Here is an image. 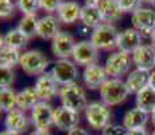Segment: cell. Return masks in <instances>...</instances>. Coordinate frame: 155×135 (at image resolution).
Returning a JSON list of instances; mask_svg holds the SVG:
<instances>
[{
	"label": "cell",
	"mask_w": 155,
	"mask_h": 135,
	"mask_svg": "<svg viewBox=\"0 0 155 135\" xmlns=\"http://www.w3.org/2000/svg\"><path fill=\"white\" fill-rule=\"evenodd\" d=\"M82 77H84L85 85L89 89H97V88H101L104 85V83L108 80L107 79L108 73H107L105 68L100 66L97 64H93V65H89V66H85Z\"/></svg>",
	"instance_id": "obj_15"
},
{
	"label": "cell",
	"mask_w": 155,
	"mask_h": 135,
	"mask_svg": "<svg viewBox=\"0 0 155 135\" xmlns=\"http://www.w3.org/2000/svg\"><path fill=\"white\" fill-rule=\"evenodd\" d=\"M147 120H148V113L144 112L140 108L135 107L126 112V115L123 118V126L128 131L136 130V128H144Z\"/></svg>",
	"instance_id": "obj_20"
},
{
	"label": "cell",
	"mask_w": 155,
	"mask_h": 135,
	"mask_svg": "<svg viewBox=\"0 0 155 135\" xmlns=\"http://www.w3.org/2000/svg\"><path fill=\"white\" fill-rule=\"evenodd\" d=\"M14 2L12 0H0V16L2 19H7L14 12Z\"/></svg>",
	"instance_id": "obj_33"
},
{
	"label": "cell",
	"mask_w": 155,
	"mask_h": 135,
	"mask_svg": "<svg viewBox=\"0 0 155 135\" xmlns=\"http://www.w3.org/2000/svg\"><path fill=\"white\" fill-rule=\"evenodd\" d=\"M38 103H39V97L35 88L32 86H28L18 93V108H20L22 111L32 110Z\"/></svg>",
	"instance_id": "obj_24"
},
{
	"label": "cell",
	"mask_w": 155,
	"mask_h": 135,
	"mask_svg": "<svg viewBox=\"0 0 155 135\" xmlns=\"http://www.w3.org/2000/svg\"><path fill=\"white\" fill-rule=\"evenodd\" d=\"M153 135H155V130H154V133H153Z\"/></svg>",
	"instance_id": "obj_45"
},
{
	"label": "cell",
	"mask_w": 155,
	"mask_h": 135,
	"mask_svg": "<svg viewBox=\"0 0 155 135\" xmlns=\"http://www.w3.org/2000/svg\"><path fill=\"white\" fill-rule=\"evenodd\" d=\"M76 45L73 35L66 31H59L51 42V52L59 59H69L73 56Z\"/></svg>",
	"instance_id": "obj_9"
},
{
	"label": "cell",
	"mask_w": 155,
	"mask_h": 135,
	"mask_svg": "<svg viewBox=\"0 0 155 135\" xmlns=\"http://www.w3.org/2000/svg\"><path fill=\"white\" fill-rule=\"evenodd\" d=\"M81 20L85 27H91V29H96L103 22V15H101L99 7L94 5H84L81 8Z\"/></svg>",
	"instance_id": "obj_23"
},
{
	"label": "cell",
	"mask_w": 155,
	"mask_h": 135,
	"mask_svg": "<svg viewBox=\"0 0 155 135\" xmlns=\"http://www.w3.org/2000/svg\"><path fill=\"white\" fill-rule=\"evenodd\" d=\"M128 130L124 126H119V124H111L103 130V135H127Z\"/></svg>",
	"instance_id": "obj_35"
},
{
	"label": "cell",
	"mask_w": 155,
	"mask_h": 135,
	"mask_svg": "<svg viewBox=\"0 0 155 135\" xmlns=\"http://www.w3.org/2000/svg\"><path fill=\"white\" fill-rule=\"evenodd\" d=\"M0 84H2V88H10L15 81V73L12 69L10 68H2L0 70Z\"/></svg>",
	"instance_id": "obj_31"
},
{
	"label": "cell",
	"mask_w": 155,
	"mask_h": 135,
	"mask_svg": "<svg viewBox=\"0 0 155 135\" xmlns=\"http://www.w3.org/2000/svg\"><path fill=\"white\" fill-rule=\"evenodd\" d=\"M5 128L10 131H15V133H23L27 128L28 119L26 116L25 111H22L20 108H14L10 112H7L4 120Z\"/></svg>",
	"instance_id": "obj_18"
},
{
	"label": "cell",
	"mask_w": 155,
	"mask_h": 135,
	"mask_svg": "<svg viewBox=\"0 0 155 135\" xmlns=\"http://www.w3.org/2000/svg\"><path fill=\"white\" fill-rule=\"evenodd\" d=\"M85 118L88 124L94 130H105L108 126H111L112 112L108 106L104 103H94L88 104L85 110Z\"/></svg>",
	"instance_id": "obj_3"
},
{
	"label": "cell",
	"mask_w": 155,
	"mask_h": 135,
	"mask_svg": "<svg viewBox=\"0 0 155 135\" xmlns=\"http://www.w3.org/2000/svg\"><path fill=\"white\" fill-rule=\"evenodd\" d=\"M136 107L147 113L153 112L155 110V89L148 85L143 91L139 92L136 95Z\"/></svg>",
	"instance_id": "obj_25"
},
{
	"label": "cell",
	"mask_w": 155,
	"mask_h": 135,
	"mask_svg": "<svg viewBox=\"0 0 155 135\" xmlns=\"http://www.w3.org/2000/svg\"><path fill=\"white\" fill-rule=\"evenodd\" d=\"M30 135H51L49 131H41V130H35L34 133H31Z\"/></svg>",
	"instance_id": "obj_40"
},
{
	"label": "cell",
	"mask_w": 155,
	"mask_h": 135,
	"mask_svg": "<svg viewBox=\"0 0 155 135\" xmlns=\"http://www.w3.org/2000/svg\"><path fill=\"white\" fill-rule=\"evenodd\" d=\"M68 135H89V133L85 130V128L76 127V128H73L71 131H69V133H68Z\"/></svg>",
	"instance_id": "obj_36"
},
{
	"label": "cell",
	"mask_w": 155,
	"mask_h": 135,
	"mask_svg": "<svg viewBox=\"0 0 155 135\" xmlns=\"http://www.w3.org/2000/svg\"><path fill=\"white\" fill-rule=\"evenodd\" d=\"M81 5L76 2H62L57 11L58 19L65 25H71L81 19Z\"/></svg>",
	"instance_id": "obj_19"
},
{
	"label": "cell",
	"mask_w": 155,
	"mask_h": 135,
	"mask_svg": "<svg viewBox=\"0 0 155 135\" xmlns=\"http://www.w3.org/2000/svg\"><path fill=\"white\" fill-rule=\"evenodd\" d=\"M58 20L57 18L47 15L39 19V25H38V37L42 39H54L58 34Z\"/></svg>",
	"instance_id": "obj_21"
},
{
	"label": "cell",
	"mask_w": 155,
	"mask_h": 135,
	"mask_svg": "<svg viewBox=\"0 0 155 135\" xmlns=\"http://www.w3.org/2000/svg\"><path fill=\"white\" fill-rule=\"evenodd\" d=\"M27 41L28 38L23 32H20L18 29H14V30H10L5 34L4 38H2V46H8V47L19 50L27 45Z\"/></svg>",
	"instance_id": "obj_27"
},
{
	"label": "cell",
	"mask_w": 155,
	"mask_h": 135,
	"mask_svg": "<svg viewBox=\"0 0 155 135\" xmlns=\"http://www.w3.org/2000/svg\"><path fill=\"white\" fill-rule=\"evenodd\" d=\"M151 122H153V124H154V127H155V110L151 112Z\"/></svg>",
	"instance_id": "obj_43"
},
{
	"label": "cell",
	"mask_w": 155,
	"mask_h": 135,
	"mask_svg": "<svg viewBox=\"0 0 155 135\" xmlns=\"http://www.w3.org/2000/svg\"><path fill=\"white\" fill-rule=\"evenodd\" d=\"M18 7L25 15L37 14L39 8V0H18Z\"/></svg>",
	"instance_id": "obj_30"
},
{
	"label": "cell",
	"mask_w": 155,
	"mask_h": 135,
	"mask_svg": "<svg viewBox=\"0 0 155 135\" xmlns=\"http://www.w3.org/2000/svg\"><path fill=\"white\" fill-rule=\"evenodd\" d=\"M142 46V35L135 29H126L119 34L117 49L120 52L132 54L138 47Z\"/></svg>",
	"instance_id": "obj_16"
},
{
	"label": "cell",
	"mask_w": 155,
	"mask_h": 135,
	"mask_svg": "<svg viewBox=\"0 0 155 135\" xmlns=\"http://www.w3.org/2000/svg\"><path fill=\"white\" fill-rule=\"evenodd\" d=\"M142 2H143V3H154L155 0H142Z\"/></svg>",
	"instance_id": "obj_44"
},
{
	"label": "cell",
	"mask_w": 155,
	"mask_h": 135,
	"mask_svg": "<svg viewBox=\"0 0 155 135\" xmlns=\"http://www.w3.org/2000/svg\"><path fill=\"white\" fill-rule=\"evenodd\" d=\"M59 97H61L62 106L77 113L86 110V107H88L84 89L77 83H70L62 86L59 91Z\"/></svg>",
	"instance_id": "obj_1"
},
{
	"label": "cell",
	"mask_w": 155,
	"mask_h": 135,
	"mask_svg": "<svg viewBox=\"0 0 155 135\" xmlns=\"http://www.w3.org/2000/svg\"><path fill=\"white\" fill-rule=\"evenodd\" d=\"M0 106H2V111L10 112L11 110L15 108V106H18V95L10 88H2V92H0Z\"/></svg>",
	"instance_id": "obj_29"
},
{
	"label": "cell",
	"mask_w": 155,
	"mask_h": 135,
	"mask_svg": "<svg viewBox=\"0 0 155 135\" xmlns=\"http://www.w3.org/2000/svg\"><path fill=\"white\" fill-rule=\"evenodd\" d=\"M38 25H39V18L37 14L25 15L18 25V30L30 39V38H34L35 35H38Z\"/></svg>",
	"instance_id": "obj_26"
},
{
	"label": "cell",
	"mask_w": 155,
	"mask_h": 135,
	"mask_svg": "<svg viewBox=\"0 0 155 135\" xmlns=\"http://www.w3.org/2000/svg\"><path fill=\"white\" fill-rule=\"evenodd\" d=\"M99 10L103 15V19L107 22H117L123 16V11H121L117 0H101Z\"/></svg>",
	"instance_id": "obj_22"
},
{
	"label": "cell",
	"mask_w": 155,
	"mask_h": 135,
	"mask_svg": "<svg viewBox=\"0 0 155 135\" xmlns=\"http://www.w3.org/2000/svg\"><path fill=\"white\" fill-rule=\"evenodd\" d=\"M20 53L19 50L12 49L8 46H2L0 50V64L2 68H10L12 69L16 64H20Z\"/></svg>",
	"instance_id": "obj_28"
},
{
	"label": "cell",
	"mask_w": 155,
	"mask_h": 135,
	"mask_svg": "<svg viewBox=\"0 0 155 135\" xmlns=\"http://www.w3.org/2000/svg\"><path fill=\"white\" fill-rule=\"evenodd\" d=\"M47 64H49V59L39 50H28L20 57V66L28 76L43 74L47 68Z\"/></svg>",
	"instance_id": "obj_5"
},
{
	"label": "cell",
	"mask_w": 155,
	"mask_h": 135,
	"mask_svg": "<svg viewBox=\"0 0 155 135\" xmlns=\"http://www.w3.org/2000/svg\"><path fill=\"white\" fill-rule=\"evenodd\" d=\"M35 91L38 93L41 101H50L57 95L58 89H57V81L54 80L51 73H43L38 77L37 83H35Z\"/></svg>",
	"instance_id": "obj_13"
},
{
	"label": "cell",
	"mask_w": 155,
	"mask_h": 135,
	"mask_svg": "<svg viewBox=\"0 0 155 135\" xmlns=\"http://www.w3.org/2000/svg\"><path fill=\"white\" fill-rule=\"evenodd\" d=\"M151 42H153V46L155 47V30L151 32Z\"/></svg>",
	"instance_id": "obj_42"
},
{
	"label": "cell",
	"mask_w": 155,
	"mask_h": 135,
	"mask_svg": "<svg viewBox=\"0 0 155 135\" xmlns=\"http://www.w3.org/2000/svg\"><path fill=\"white\" fill-rule=\"evenodd\" d=\"M0 135H20L19 133H15V131H10V130H5V131H3Z\"/></svg>",
	"instance_id": "obj_41"
},
{
	"label": "cell",
	"mask_w": 155,
	"mask_h": 135,
	"mask_svg": "<svg viewBox=\"0 0 155 135\" xmlns=\"http://www.w3.org/2000/svg\"><path fill=\"white\" fill-rule=\"evenodd\" d=\"M131 22L135 30L143 34H150L155 30V11L151 8H139L132 14Z\"/></svg>",
	"instance_id": "obj_11"
},
{
	"label": "cell",
	"mask_w": 155,
	"mask_h": 135,
	"mask_svg": "<svg viewBox=\"0 0 155 135\" xmlns=\"http://www.w3.org/2000/svg\"><path fill=\"white\" fill-rule=\"evenodd\" d=\"M100 3H101V0H85V5H94V7H99Z\"/></svg>",
	"instance_id": "obj_38"
},
{
	"label": "cell",
	"mask_w": 155,
	"mask_h": 135,
	"mask_svg": "<svg viewBox=\"0 0 155 135\" xmlns=\"http://www.w3.org/2000/svg\"><path fill=\"white\" fill-rule=\"evenodd\" d=\"M78 113L74 111L69 110V108L61 106L54 110V126L59 131H66L69 133L73 128L78 127Z\"/></svg>",
	"instance_id": "obj_12"
},
{
	"label": "cell",
	"mask_w": 155,
	"mask_h": 135,
	"mask_svg": "<svg viewBox=\"0 0 155 135\" xmlns=\"http://www.w3.org/2000/svg\"><path fill=\"white\" fill-rule=\"evenodd\" d=\"M132 62L136 69L150 72L155 68V47L148 45H142L132 53Z\"/></svg>",
	"instance_id": "obj_14"
},
{
	"label": "cell",
	"mask_w": 155,
	"mask_h": 135,
	"mask_svg": "<svg viewBox=\"0 0 155 135\" xmlns=\"http://www.w3.org/2000/svg\"><path fill=\"white\" fill-rule=\"evenodd\" d=\"M31 119L37 130L49 131L54 124V110L47 101H39L31 110Z\"/></svg>",
	"instance_id": "obj_7"
},
{
	"label": "cell",
	"mask_w": 155,
	"mask_h": 135,
	"mask_svg": "<svg viewBox=\"0 0 155 135\" xmlns=\"http://www.w3.org/2000/svg\"><path fill=\"white\" fill-rule=\"evenodd\" d=\"M119 34H120V32H119L111 23L100 25L92 32L91 42L99 50L100 49L101 50H111V49L117 47Z\"/></svg>",
	"instance_id": "obj_4"
},
{
	"label": "cell",
	"mask_w": 155,
	"mask_h": 135,
	"mask_svg": "<svg viewBox=\"0 0 155 135\" xmlns=\"http://www.w3.org/2000/svg\"><path fill=\"white\" fill-rule=\"evenodd\" d=\"M131 64H132L131 54L119 50L116 53L109 54V57L105 61V70L108 76H111L112 79H119L130 70Z\"/></svg>",
	"instance_id": "obj_6"
},
{
	"label": "cell",
	"mask_w": 155,
	"mask_h": 135,
	"mask_svg": "<svg viewBox=\"0 0 155 135\" xmlns=\"http://www.w3.org/2000/svg\"><path fill=\"white\" fill-rule=\"evenodd\" d=\"M127 135H148L144 128H136V130H130Z\"/></svg>",
	"instance_id": "obj_37"
},
{
	"label": "cell",
	"mask_w": 155,
	"mask_h": 135,
	"mask_svg": "<svg viewBox=\"0 0 155 135\" xmlns=\"http://www.w3.org/2000/svg\"><path fill=\"white\" fill-rule=\"evenodd\" d=\"M61 4H62V0H39V8L47 11V12L58 11Z\"/></svg>",
	"instance_id": "obj_34"
},
{
	"label": "cell",
	"mask_w": 155,
	"mask_h": 135,
	"mask_svg": "<svg viewBox=\"0 0 155 135\" xmlns=\"http://www.w3.org/2000/svg\"><path fill=\"white\" fill-rule=\"evenodd\" d=\"M148 85H150L153 89H155V70L151 72V74H150V83H148Z\"/></svg>",
	"instance_id": "obj_39"
},
{
	"label": "cell",
	"mask_w": 155,
	"mask_h": 135,
	"mask_svg": "<svg viewBox=\"0 0 155 135\" xmlns=\"http://www.w3.org/2000/svg\"><path fill=\"white\" fill-rule=\"evenodd\" d=\"M119 5H120L123 12H135L139 8H142V0H117Z\"/></svg>",
	"instance_id": "obj_32"
},
{
	"label": "cell",
	"mask_w": 155,
	"mask_h": 135,
	"mask_svg": "<svg viewBox=\"0 0 155 135\" xmlns=\"http://www.w3.org/2000/svg\"><path fill=\"white\" fill-rule=\"evenodd\" d=\"M51 74L57 84L66 85V84L74 83V80L77 79V66L69 59H59L53 66Z\"/></svg>",
	"instance_id": "obj_10"
},
{
	"label": "cell",
	"mask_w": 155,
	"mask_h": 135,
	"mask_svg": "<svg viewBox=\"0 0 155 135\" xmlns=\"http://www.w3.org/2000/svg\"><path fill=\"white\" fill-rule=\"evenodd\" d=\"M71 57L76 64L89 66L96 64L99 59V49L91 41H81L76 45Z\"/></svg>",
	"instance_id": "obj_8"
},
{
	"label": "cell",
	"mask_w": 155,
	"mask_h": 135,
	"mask_svg": "<svg viewBox=\"0 0 155 135\" xmlns=\"http://www.w3.org/2000/svg\"><path fill=\"white\" fill-rule=\"evenodd\" d=\"M150 72L142 70V69H135L128 74V79L126 81V85L130 91V93H136L138 95L140 91L148 86L150 83Z\"/></svg>",
	"instance_id": "obj_17"
},
{
	"label": "cell",
	"mask_w": 155,
	"mask_h": 135,
	"mask_svg": "<svg viewBox=\"0 0 155 135\" xmlns=\"http://www.w3.org/2000/svg\"><path fill=\"white\" fill-rule=\"evenodd\" d=\"M128 93H130V91H128L126 83L119 79L107 80L104 85L100 88L101 100L108 107L121 104L127 99Z\"/></svg>",
	"instance_id": "obj_2"
}]
</instances>
